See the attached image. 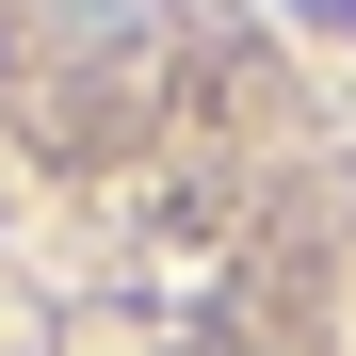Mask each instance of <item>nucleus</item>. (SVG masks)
I'll list each match as a JSON object with an SVG mask.
<instances>
[{"label": "nucleus", "mask_w": 356, "mask_h": 356, "mask_svg": "<svg viewBox=\"0 0 356 356\" xmlns=\"http://www.w3.org/2000/svg\"><path fill=\"white\" fill-rule=\"evenodd\" d=\"M49 17H65V49H97V65H146L178 33V0H49Z\"/></svg>", "instance_id": "obj_1"}]
</instances>
